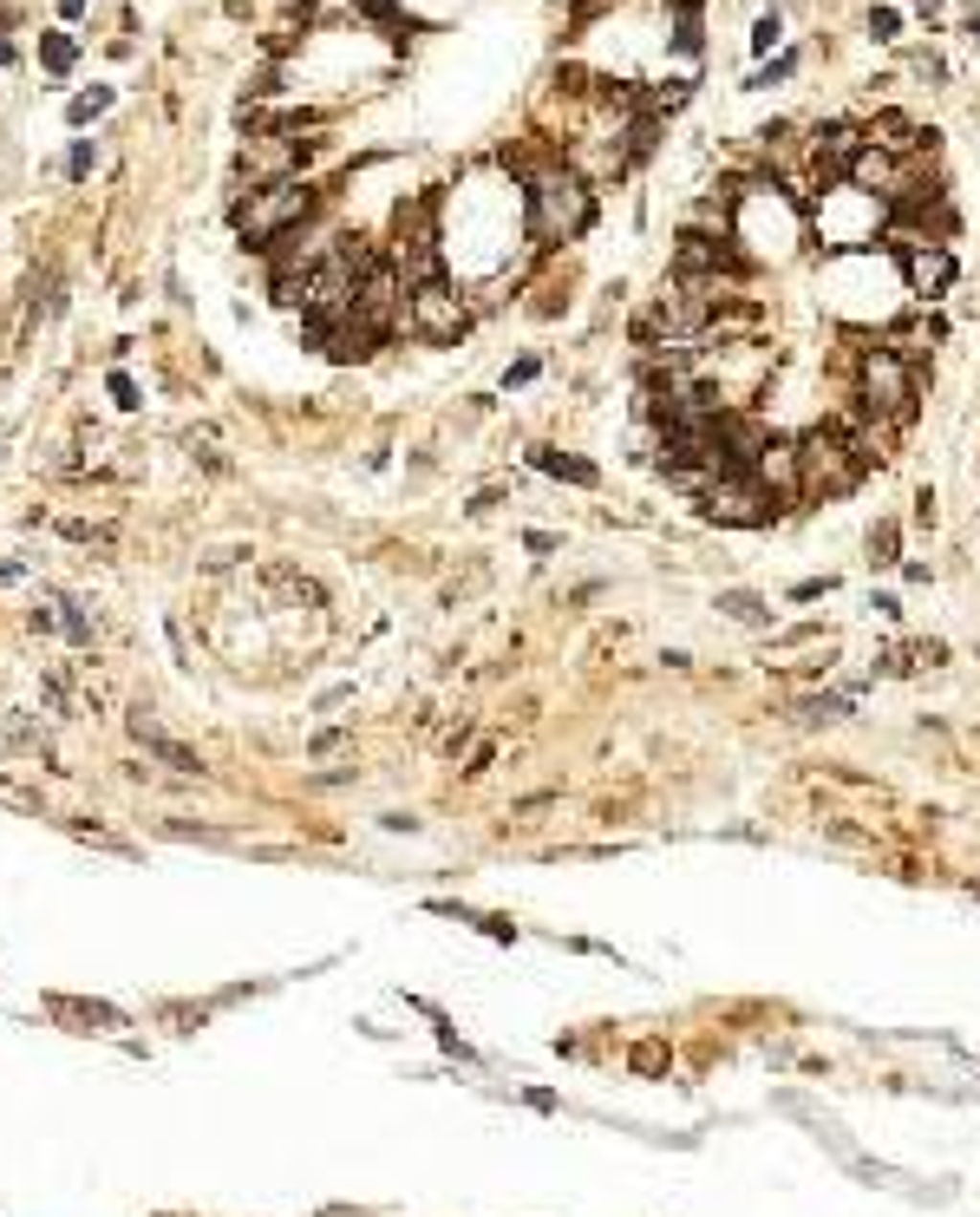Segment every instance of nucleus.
<instances>
[{
	"mask_svg": "<svg viewBox=\"0 0 980 1217\" xmlns=\"http://www.w3.org/2000/svg\"><path fill=\"white\" fill-rule=\"evenodd\" d=\"M863 479H870V465L856 458V445L843 439V426H836V419H817V426L798 439V491L810 498V504L850 498Z\"/></svg>",
	"mask_w": 980,
	"mask_h": 1217,
	"instance_id": "obj_1",
	"label": "nucleus"
},
{
	"mask_svg": "<svg viewBox=\"0 0 980 1217\" xmlns=\"http://www.w3.org/2000/svg\"><path fill=\"white\" fill-rule=\"evenodd\" d=\"M856 393H863L876 412H889L896 426H908V419H915V400H922V367H908L889 340H870L863 361H856Z\"/></svg>",
	"mask_w": 980,
	"mask_h": 1217,
	"instance_id": "obj_2",
	"label": "nucleus"
},
{
	"mask_svg": "<svg viewBox=\"0 0 980 1217\" xmlns=\"http://www.w3.org/2000/svg\"><path fill=\"white\" fill-rule=\"evenodd\" d=\"M523 197H530V236H536V243H569V236H581V229L595 222L588 190H581L576 177H562V171L536 177Z\"/></svg>",
	"mask_w": 980,
	"mask_h": 1217,
	"instance_id": "obj_3",
	"label": "nucleus"
},
{
	"mask_svg": "<svg viewBox=\"0 0 980 1217\" xmlns=\"http://www.w3.org/2000/svg\"><path fill=\"white\" fill-rule=\"evenodd\" d=\"M699 511L713 517V524H732V530H764V524H778V498H771V484L759 472H726V479L706 484V498H699Z\"/></svg>",
	"mask_w": 980,
	"mask_h": 1217,
	"instance_id": "obj_4",
	"label": "nucleus"
},
{
	"mask_svg": "<svg viewBox=\"0 0 980 1217\" xmlns=\"http://www.w3.org/2000/svg\"><path fill=\"white\" fill-rule=\"evenodd\" d=\"M465 321H471V315H465V301L451 295L444 282H425V289H412V295H405V328L419 334V340H458Z\"/></svg>",
	"mask_w": 980,
	"mask_h": 1217,
	"instance_id": "obj_5",
	"label": "nucleus"
},
{
	"mask_svg": "<svg viewBox=\"0 0 980 1217\" xmlns=\"http://www.w3.org/2000/svg\"><path fill=\"white\" fill-rule=\"evenodd\" d=\"M308 210H314V190L308 184H275V190H262L249 210H242V229H249L255 249H268V236H282V229L301 222Z\"/></svg>",
	"mask_w": 980,
	"mask_h": 1217,
	"instance_id": "obj_6",
	"label": "nucleus"
},
{
	"mask_svg": "<svg viewBox=\"0 0 980 1217\" xmlns=\"http://www.w3.org/2000/svg\"><path fill=\"white\" fill-rule=\"evenodd\" d=\"M902 275H908V289H915L922 301H935V295H947V289H954L961 262L947 256L942 243H928V249H908V256H902Z\"/></svg>",
	"mask_w": 980,
	"mask_h": 1217,
	"instance_id": "obj_7",
	"label": "nucleus"
},
{
	"mask_svg": "<svg viewBox=\"0 0 980 1217\" xmlns=\"http://www.w3.org/2000/svg\"><path fill=\"white\" fill-rule=\"evenodd\" d=\"M752 472L771 484V498H778V504H798V498H804V491H798V439H771L759 452V465H752Z\"/></svg>",
	"mask_w": 980,
	"mask_h": 1217,
	"instance_id": "obj_8",
	"label": "nucleus"
},
{
	"mask_svg": "<svg viewBox=\"0 0 980 1217\" xmlns=\"http://www.w3.org/2000/svg\"><path fill=\"white\" fill-rule=\"evenodd\" d=\"M530 465H536V472H549V479H562V484H581V491H595V484H602V472H595L588 458H576V452H556V445H536V452H530Z\"/></svg>",
	"mask_w": 980,
	"mask_h": 1217,
	"instance_id": "obj_9",
	"label": "nucleus"
},
{
	"mask_svg": "<svg viewBox=\"0 0 980 1217\" xmlns=\"http://www.w3.org/2000/svg\"><path fill=\"white\" fill-rule=\"evenodd\" d=\"M719 616L739 628H778V609L759 590H719Z\"/></svg>",
	"mask_w": 980,
	"mask_h": 1217,
	"instance_id": "obj_10",
	"label": "nucleus"
},
{
	"mask_svg": "<svg viewBox=\"0 0 980 1217\" xmlns=\"http://www.w3.org/2000/svg\"><path fill=\"white\" fill-rule=\"evenodd\" d=\"M870 563L876 570H896L902 563V524L896 517H876L870 524Z\"/></svg>",
	"mask_w": 980,
	"mask_h": 1217,
	"instance_id": "obj_11",
	"label": "nucleus"
},
{
	"mask_svg": "<svg viewBox=\"0 0 980 1217\" xmlns=\"http://www.w3.org/2000/svg\"><path fill=\"white\" fill-rule=\"evenodd\" d=\"M843 714H850V694H804L798 701V720H810V727H817V720L831 727V720H843Z\"/></svg>",
	"mask_w": 980,
	"mask_h": 1217,
	"instance_id": "obj_12",
	"label": "nucleus"
},
{
	"mask_svg": "<svg viewBox=\"0 0 980 1217\" xmlns=\"http://www.w3.org/2000/svg\"><path fill=\"white\" fill-rule=\"evenodd\" d=\"M804 66V53H778V59H771V66H759V73L745 79V85H752V92H771V85H785V79L798 73Z\"/></svg>",
	"mask_w": 980,
	"mask_h": 1217,
	"instance_id": "obj_13",
	"label": "nucleus"
},
{
	"mask_svg": "<svg viewBox=\"0 0 980 1217\" xmlns=\"http://www.w3.org/2000/svg\"><path fill=\"white\" fill-rule=\"evenodd\" d=\"M138 734H145V727H138ZM145 746L157 753V760H164V766H177V773H196V753H183L177 739H164V734H145Z\"/></svg>",
	"mask_w": 980,
	"mask_h": 1217,
	"instance_id": "obj_14",
	"label": "nucleus"
},
{
	"mask_svg": "<svg viewBox=\"0 0 980 1217\" xmlns=\"http://www.w3.org/2000/svg\"><path fill=\"white\" fill-rule=\"evenodd\" d=\"M627 1061H634V1073H667V1041H641Z\"/></svg>",
	"mask_w": 980,
	"mask_h": 1217,
	"instance_id": "obj_15",
	"label": "nucleus"
},
{
	"mask_svg": "<svg viewBox=\"0 0 980 1217\" xmlns=\"http://www.w3.org/2000/svg\"><path fill=\"white\" fill-rule=\"evenodd\" d=\"M778 39H785V20H778V7H771V13H759V27H752V53H771Z\"/></svg>",
	"mask_w": 980,
	"mask_h": 1217,
	"instance_id": "obj_16",
	"label": "nucleus"
},
{
	"mask_svg": "<svg viewBox=\"0 0 980 1217\" xmlns=\"http://www.w3.org/2000/svg\"><path fill=\"white\" fill-rule=\"evenodd\" d=\"M870 34L876 39H896V34H902V13H896V7H876V13H870Z\"/></svg>",
	"mask_w": 980,
	"mask_h": 1217,
	"instance_id": "obj_17",
	"label": "nucleus"
},
{
	"mask_svg": "<svg viewBox=\"0 0 980 1217\" xmlns=\"http://www.w3.org/2000/svg\"><path fill=\"white\" fill-rule=\"evenodd\" d=\"M536 373H543V361H536V354H523V361H510L504 386H530V380H536Z\"/></svg>",
	"mask_w": 980,
	"mask_h": 1217,
	"instance_id": "obj_18",
	"label": "nucleus"
},
{
	"mask_svg": "<svg viewBox=\"0 0 980 1217\" xmlns=\"http://www.w3.org/2000/svg\"><path fill=\"white\" fill-rule=\"evenodd\" d=\"M836 583L831 576H804V583H791V602H817V596H831Z\"/></svg>",
	"mask_w": 980,
	"mask_h": 1217,
	"instance_id": "obj_19",
	"label": "nucleus"
},
{
	"mask_svg": "<svg viewBox=\"0 0 980 1217\" xmlns=\"http://www.w3.org/2000/svg\"><path fill=\"white\" fill-rule=\"evenodd\" d=\"M111 105V92H85V99H73V125H85L92 111H105Z\"/></svg>",
	"mask_w": 980,
	"mask_h": 1217,
	"instance_id": "obj_20",
	"label": "nucleus"
},
{
	"mask_svg": "<svg viewBox=\"0 0 980 1217\" xmlns=\"http://www.w3.org/2000/svg\"><path fill=\"white\" fill-rule=\"evenodd\" d=\"M46 66L66 73V66H73V39H46Z\"/></svg>",
	"mask_w": 980,
	"mask_h": 1217,
	"instance_id": "obj_21",
	"label": "nucleus"
},
{
	"mask_svg": "<svg viewBox=\"0 0 980 1217\" xmlns=\"http://www.w3.org/2000/svg\"><path fill=\"white\" fill-rule=\"evenodd\" d=\"M824 838H836V845H863V831H856V825H843V818L824 825Z\"/></svg>",
	"mask_w": 980,
	"mask_h": 1217,
	"instance_id": "obj_22",
	"label": "nucleus"
},
{
	"mask_svg": "<svg viewBox=\"0 0 980 1217\" xmlns=\"http://www.w3.org/2000/svg\"><path fill=\"white\" fill-rule=\"evenodd\" d=\"M870 609H876V616H882V622H896V616H902V602H896V596H889V590H876V596H870Z\"/></svg>",
	"mask_w": 980,
	"mask_h": 1217,
	"instance_id": "obj_23",
	"label": "nucleus"
},
{
	"mask_svg": "<svg viewBox=\"0 0 980 1217\" xmlns=\"http://www.w3.org/2000/svg\"><path fill=\"white\" fill-rule=\"evenodd\" d=\"M915 524H935V491H915Z\"/></svg>",
	"mask_w": 980,
	"mask_h": 1217,
	"instance_id": "obj_24",
	"label": "nucleus"
},
{
	"mask_svg": "<svg viewBox=\"0 0 980 1217\" xmlns=\"http://www.w3.org/2000/svg\"><path fill=\"white\" fill-rule=\"evenodd\" d=\"M968 39H974V46H980V7H974V13H968Z\"/></svg>",
	"mask_w": 980,
	"mask_h": 1217,
	"instance_id": "obj_25",
	"label": "nucleus"
},
{
	"mask_svg": "<svg viewBox=\"0 0 980 1217\" xmlns=\"http://www.w3.org/2000/svg\"><path fill=\"white\" fill-rule=\"evenodd\" d=\"M59 7H66V13H85V0H59Z\"/></svg>",
	"mask_w": 980,
	"mask_h": 1217,
	"instance_id": "obj_26",
	"label": "nucleus"
},
{
	"mask_svg": "<svg viewBox=\"0 0 980 1217\" xmlns=\"http://www.w3.org/2000/svg\"><path fill=\"white\" fill-rule=\"evenodd\" d=\"M667 7H673V0H667Z\"/></svg>",
	"mask_w": 980,
	"mask_h": 1217,
	"instance_id": "obj_27",
	"label": "nucleus"
}]
</instances>
